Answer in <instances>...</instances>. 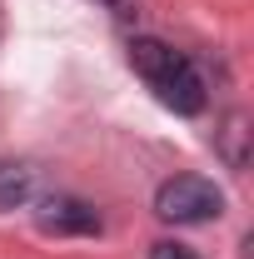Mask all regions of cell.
Instances as JSON below:
<instances>
[{"mask_svg": "<svg viewBox=\"0 0 254 259\" xmlns=\"http://www.w3.org/2000/svg\"><path fill=\"white\" fill-rule=\"evenodd\" d=\"M35 225L40 234H100V214L95 204H85L75 194H50V199H40Z\"/></svg>", "mask_w": 254, "mask_h": 259, "instance_id": "2", "label": "cell"}, {"mask_svg": "<svg viewBox=\"0 0 254 259\" xmlns=\"http://www.w3.org/2000/svg\"><path fill=\"white\" fill-rule=\"evenodd\" d=\"M40 169L30 160H0V209H20L35 199Z\"/></svg>", "mask_w": 254, "mask_h": 259, "instance_id": "4", "label": "cell"}, {"mask_svg": "<svg viewBox=\"0 0 254 259\" xmlns=\"http://www.w3.org/2000/svg\"><path fill=\"white\" fill-rule=\"evenodd\" d=\"M155 214L164 225H209L224 214V190L204 175H175L155 190Z\"/></svg>", "mask_w": 254, "mask_h": 259, "instance_id": "1", "label": "cell"}, {"mask_svg": "<svg viewBox=\"0 0 254 259\" xmlns=\"http://www.w3.org/2000/svg\"><path fill=\"white\" fill-rule=\"evenodd\" d=\"M150 90H155L175 115H199V110H204V80H199V70H194L190 60H180L159 85H150Z\"/></svg>", "mask_w": 254, "mask_h": 259, "instance_id": "3", "label": "cell"}, {"mask_svg": "<svg viewBox=\"0 0 254 259\" xmlns=\"http://www.w3.org/2000/svg\"><path fill=\"white\" fill-rule=\"evenodd\" d=\"M100 5H110L115 15H130V10H135V0H100Z\"/></svg>", "mask_w": 254, "mask_h": 259, "instance_id": "7", "label": "cell"}, {"mask_svg": "<svg viewBox=\"0 0 254 259\" xmlns=\"http://www.w3.org/2000/svg\"><path fill=\"white\" fill-rule=\"evenodd\" d=\"M180 60H185L180 50H170L164 40H150V35L130 45V65H135V70H140L150 85H159V80H164V75H170V70H175Z\"/></svg>", "mask_w": 254, "mask_h": 259, "instance_id": "5", "label": "cell"}, {"mask_svg": "<svg viewBox=\"0 0 254 259\" xmlns=\"http://www.w3.org/2000/svg\"><path fill=\"white\" fill-rule=\"evenodd\" d=\"M150 259H199V254L185 249V244H175V239H159L155 249H150Z\"/></svg>", "mask_w": 254, "mask_h": 259, "instance_id": "6", "label": "cell"}]
</instances>
